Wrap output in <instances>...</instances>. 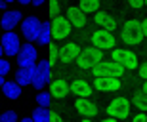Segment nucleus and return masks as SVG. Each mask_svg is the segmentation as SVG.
Here are the masks:
<instances>
[{"instance_id": "f257e3e1", "label": "nucleus", "mask_w": 147, "mask_h": 122, "mask_svg": "<svg viewBox=\"0 0 147 122\" xmlns=\"http://www.w3.org/2000/svg\"><path fill=\"white\" fill-rule=\"evenodd\" d=\"M143 38H145V34L142 31V21H138V19H130V21H126L122 25V31H120V40L128 46H138L142 44Z\"/></svg>"}, {"instance_id": "f03ea898", "label": "nucleus", "mask_w": 147, "mask_h": 122, "mask_svg": "<svg viewBox=\"0 0 147 122\" xmlns=\"http://www.w3.org/2000/svg\"><path fill=\"white\" fill-rule=\"evenodd\" d=\"M99 61H103V50H99L96 46H88V48L80 50V54H78L75 63L80 69H94Z\"/></svg>"}, {"instance_id": "7ed1b4c3", "label": "nucleus", "mask_w": 147, "mask_h": 122, "mask_svg": "<svg viewBox=\"0 0 147 122\" xmlns=\"http://www.w3.org/2000/svg\"><path fill=\"white\" fill-rule=\"evenodd\" d=\"M107 115L117 120H124V118L130 117V111H132V101H128L126 97H115L107 105Z\"/></svg>"}, {"instance_id": "20e7f679", "label": "nucleus", "mask_w": 147, "mask_h": 122, "mask_svg": "<svg viewBox=\"0 0 147 122\" xmlns=\"http://www.w3.org/2000/svg\"><path fill=\"white\" fill-rule=\"evenodd\" d=\"M124 67L117 63V61H99L98 65L92 69L94 76L99 78V76H115V78H120L124 74Z\"/></svg>"}, {"instance_id": "39448f33", "label": "nucleus", "mask_w": 147, "mask_h": 122, "mask_svg": "<svg viewBox=\"0 0 147 122\" xmlns=\"http://www.w3.org/2000/svg\"><path fill=\"white\" fill-rule=\"evenodd\" d=\"M90 42H92V46H96L99 50H115V46H117L115 34L111 31H105V29L94 31L92 36H90Z\"/></svg>"}, {"instance_id": "423d86ee", "label": "nucleus", "mask_w": 147, "mask_h": 122, "mask_svg": "<svg viewBox=\"0 0 147 122\" xmlns=\"http://www.w3.org/2000/svg\"><path fill=\"white\" fill-rule=\"evenodd\" d=\"M50 25H52V38L54 40H65L73 33V25L65 15H55Z\"/></svg>"}, {"instance_id": "0eeeda50", "label": "nucleus", "mask_w": 147, "mask_h": 122, "mask_svg": "<svg viewBox=\"0 0 147 122\" xmlns=\"http://www.w3.org/2000/svg\"><path fill=\"white\" fill-rule=\"evenodd\" d=\"M50 76H52V65H50L48 59L40 61L36 67H34V78H33V86L36 90H42L46 84L50 82Z\"/></svg>"}, {"instance_id": "6e6552de", "label": "nucleus", "mask_w": 147, "mask_h": 122, "mask_svg": "<svg viewBox=\"0 0 147 122\" xmlns=\"http://www.w3.org/2000/svg\"><path fill=\"white\" fill-rule=\"evenodd\" d=\"M40 29H42V21L38 17L31 15V17H25L21 23V31H23V36L33 42V40H38V34H40Z\"/></svg>"}, {"instance_id": "1a4fd4ad", "label": "nucleus", "mask_w": 147, "mask_h": 122, "mask_svg": "<svg viewBox=\"0 0 147 122\" xmlns=\"http://www.w3.org/2000/svg\"><path fill=\"white\" fill-rule=\"evenodd\" d=\"M113 61L120 63L124 69H138V56L126 48H115L113 50Z\"/></svg>"}, {"instance_id": "9d476101", "label": "nucleus", "mask_w": 147, "mask_h": 122, "mask_svg": "<svg viewBox=\"0 0 147 122\" xmlns=\"http://www.w3.org/2000/svg\"><path fill=\"white\" fill-rule=\"evenodd\" d=\"M2 48H4V54L6 56H17L19 54V50H21V44H19V36H17L13 31H8V33H4V36H2Z\"/></svg>"}, {"instance_id": "9b49d317", "label": "nucleus", "mask_w": 147, "mask_h": 122, "mask_svg": "<svg viewBox=\"0 0 147 122\" xmlns=\"http://www.w3.org/2000/svg\"><path fill=\"white\" fill-rule=\"evenodd\" d=\"M17 63L19 67H34L36 65V50L33 44H23L19 54H17Z\"/></svg>"}, {"instance_id": "f8f14e48", "label": "nucleus", "mask_w": 147, "mask_h": 122, "mask_svg": "<svg viewBox=\"0 0 147 122\" xmlns=\"http://www.w3.org/2000/svg\"><path fill=\"white\" fill-rule=\"evenodd\" d=\"M75 107H76V111L80 113L82 117H86V118H94V117H98V105L94 103V101H90L88 97H76L75 101Z\"/></svg>"}, {"instance_id": "ddd939ff", "label": "nucleus", "mask_w": 147, "mask_h": 122, "mask_svg": "<svg viewBox=\"0 0 147 122\" xmlns=\"http://www.w3.org/2000/svg\"><path fill=\"white\" fill-rule=\"evenodd\" d=\"M120 86H122L120 78L115 76H99L94 80V88L99 92H117V90H120Z\"/></svg>"}, {"instance_id": "4468645a", "label": "nucleus", "mask_w": 147, "mask_h": 122, "mask_svg": "<svg viewBox=\"0 0 147 122\" xmlns=\"http://www.w3.org/2000/svg\"><path fill=\"white\" fill-rule=\"evenodd\" d=\"M67 19L73 25V29H82V27H86V23H88L86 13L78 6H69L67 8Z\"/></svg>"}, {"instance_id": "2eb2a0df", "label": "nucleus", "mask_w": 147, "mask_h": 122, "mask_svg": "<svg viewBox=\"0 0 147 122\" xmlns=\"http://www.w3.org/2000/svg\"><path fill=\"white\" fill-rule=\"evenodd\" d=\"M69 90H71V94L76 95V97H90L94 94V88L92 84L88 82V80H82V78H76L69 84Z\"/></svg>"}, {"instance_id": "dca6fc26", "label": "nucleus", "mask_w": 147, "mask_h": 122, "mask_svg": "<svg viewBox=\"0 0 147 122\" xmlns=\"http://www.w3.org/2000/svg\"><path fill=\"white\" fill-rule=\"evenodd\" d=\"M78 54H80V46L76 44V42H67L65 46L59 48V61H63V63H73V61H76Z\"/></svg>"}, {"instance_id": "f3484780", "label": "nucleus", "mask_w": 147, "mask_h": 122, "mask_svg": "<svg viewBox=\"0 0 147 122\" xmlns=\"http://www.w3.org/2000/svg\"><path fill=\"white\" fill-rule=\"evenodd\" d=\"M67 94H71V90H69V84L63 80V78H55L52 80L50 84V95L55 97V99H63Z\"/></svg>"}, {"instance_id": "a211bd4d", "label": "nucleus", "mask_w": 147, "mask_h": 122, "mask_svg": "<svg viewBox=\"0 0 147 122\" xmlns=\"http://www.w3.org/2000/svg\"><path fill=\"white\" fill-rule=\"evenodd\" d=\"M94 21L98 23L101 29H105V31H111V33L117 29V19H115L111 13H107V11H96Z\"/></svg>"}, {"instance_id": "6ab92c4d", "label": "nucleus", "mask_w": 147, "mask_h": 122, "mask_svg": "<svg viewBox=\"0 0 147 122\" xmlns=\"http://www.w3.org/2000/svg\"><path fill=\"white\" fill-rule=\"evenodd\" d=\"M19 21H21V13L17 10H8V11H4V15L0 19V25H2L6 31H11Z\"/></svg>"}, {"instance_id": "aec40b11", "label": "nucleus", "mask_w": 147, "mask_h": 122, "mask_svg": "<svg viewBox=\"0 0 147 122\" xmlns=\"http://www.w3.org/2000/svg\"><path fill=\"white\" fill-rule=\"evenodd\" d=\"M34 67H36V65H34ZM34 67H19V69H17L16 82L19 84V86H29V84H33Z\"/></svg>"}, {"instance_id": "412c9836", "label": "nucleus", "mask_w": 147, "mask_h": 122, "mask_svg": "<svg viewBox=\"0 0 147 122\" xmlns=\"http://www.w3.org/2000/svg\"><path fill=\"white\" fill-rule=\"evenodd\" d=\"M132 105L136 107L138 111L147 113V92L145 90H140V92H136L132 95Z\"/></svg>"}, {"instance_id": "4be33fe9", "label": "nucleus", "mask_w": 147, "mask_h": 122, "mask_svg": "<svg viewBox=\"0 0 147 122\" xmlns=\"http://www.w3.org/2000/svg\"><path fill=\"white\" fill-rule=\"evenodd\" d=\"M2 90L8 99H19V95H21V86L17 82H4Z\"/></svg>"}, {"instance_id": "5701e85b", "label": "nucleus", "mask_w": 147, "mask_h": 122, "mask_svg": "<svg viewBox=\"0 0 147 122\" xmlns=\"http://www.w3.org/2000/svg\"><path fill=\"white\" fill-rule=\"evenodd\" d=\"M78 8L84 13H96V11H99V0H80Z\"/></svg>"}, {"instance_id": "b1692460", "label": "nucleus", "mask_w": 147, "mask_h": 122, "mask_svg": "<svg viewBox=\"0 0 147 122\" xmlns=\"http://www.w3.org/2000/svg\"><path fill=\"white\" fill-rule=\"evenodd\" d=\"M50 36H52V25L50 23H42V29H40V34H38V40L40 44H50Z\"/></svg>"}, {"instance_id": "393cba45", "label": "nucleus", "mask_w": 147, "mask_h": 122, "mask_svg": "<svg viewBox=\"0 0 147 122\" xmlns=\"http://www.w3.org/2000/svg\"><path fill=\"white\" fill-rule=\"evenodd\" d=\"M33 120L34 122H50V111L46 109V107H38V109H34Z\"/></svg>"}, {"instance_id": "a878e982", "label": "nucleus", "mask_w": 147, "mask_h": 122, "mask_svg": "<svg viewBox=\"0 0 147 122\" xmlns=\"http://www.w3.org/2000/svg\"><path fill=\"white\" fill-rule=\"evenodd\" d=\"M57 59H59V48L54 44V42H50V56H48V61L50 65L54 67L55 63H57Z\"/></svg>"}, {"instance_id": "bb28decb", "label": "nucleus", "mask_w": 147, "mask_h": 122, "mask_svg": "<svg viewBox=\"0 0 147 122\" xmlns=\"http://www.w3.org/2000/svg\"><path fill=\"white\" fill-rule=\"evenodd\" d=\"M50 101H52V95H50V92H40V94L36 95L38 107H50Z\"/></svg>"}, {"instance_id": "cd10ccee", "label": "nucleus", "mask_w": 147, "mask_h": 122, "mask_svg": "<svg viewBox=\"0 0 147 122\" xmlns=\"http://www.w3.org/2000/svg\"><path fill=\"white\" fill-rule=\"evenodd\" d=\"M0 122H17V115L13 111H6L2 117H0Z\"/></svg>"}, {"instance_id": "c85d7f7f", "label": "nucleus", "mask_w": 147, "mask_h": 122, "mask_svg": "<svg viewBox=\"0 0 147 122\" xmlns=\"http://www.w3.org/2000/svg\"><path fill=\"white\" fill-rule=\"evenodd\" d=\"M50 15H59V0H50Z\"/></svg>"}, {"instance_id": "c756f323", "label": "nucleus", "mask_w": 147, "mask_h": 122, "mask_svg": "<svg viewBox=\"0 0 147 122\" xmlns=\"http://www.w3.org/2000/svg\"><path fill=\"white\" fill-rule=\"evenodd\" d=\"M10 69H11L10 61H4L2 57H0V74H2V76H4V74H8V72H10Z\"/></svg>"}, {"instance_id": "7c9ffc66", "label": "nucleus", "mask_w": 147, "mask_h": 122, "mask_svg": "<svg viewBox=\"0 0 147 122\" xmlns=\"http://www.w3.org/2000/svg\"><path fill=\"white\" fill-rule=\"evenodd\" d=\"M138 72H140V76H142V78L147 80V61H143L142 67H138Z\"/></svg>"}, {"instance_id": "2f4dec72", "label": "nucleus", "mask_w": 147, "mask_h": 122, "mask_svg": "<svg viewBox=\"0 0 147 122\" xmlns=\"http://www.w3.org/2000/svg\"><path fill=\"white\" fill-rule=\"evenodd\" d=\"M128 4H130L132 8H143V6H145V0H128Z\"/></svg>"}, {"instance_id": "473e14b6", "label": "nucleus", "mask_w": 147, "mask_h": 122, "mask_svg": "<svg viewBox=\"0 0 147 122\" xmlns=\"http://www.w3.org/2000/svg\"><path fill=\"white\" fill-rule=\"evenodd\" d=\"M132 122H147V117H145V113H142V111H140V113L136 115V117L132 118Z\"/></svg>"}, {"instance_id": "72a5a7b5", "label": "nucleus", "mask_w": 147, "mask_h": 122, "mask_svg": "<svg viewBox=\"0 0 147 122\" xmlns=\"http://www.w3.org/2000/svg\"><path fill=\"white\" fill-rule=\"evenodd\" d=\"M50 122H63V118L57 115V113H54V111H50Z\"/></svg>"}, {"instance_id": "f704fd0d", "label": "nucleus", "mask_w": 147, "mask_h": 122, "mask_svg": "<svg viewBox=\"0 0 147 122\" xmlns=\"http://www.w3.org/2000/svg\"><path fill=\"white\" fill-rule=\"evenodd\" d=\"M142 31H143V34H145V38H147V19L142 21Z\"/></svg>"}, {"instance_id": "c9c22d12", "label": "nucleus", "mask_w": 147, "mask_h": 122, "mask_svg": "<svg viewBox=\"0 0 147 122\" xmlns=\"http://www.w3.org/2000/svg\"><path fill=\"white\" fill-rule=\"evenodd\" d=\"M99 122H117V118H113V117H109V118H103V120H99Z\"/></svg>"}, {"instance_id": "e433bc0d", "label": "nucleus", "mask_w": 147, "mask_h": 122, "mask_svg": "<svg viewBox=\"0 0 147 122\" xmlns=\"http://www.w3.org/2000/svg\"><path fill=\"white\" fill-rule=\"evenodd\" d=\"M44 2H46V0H33V4H34V6H42Z\"/></svg>"}, {"instance_id": "4c0bfd02", "label": "nucleus", "mask_w": 147, "mask_h": 122, "mask_svg": "<svg viewBox=\"0 0 147 122\" xmlns=\"http://www.w3.org/2000/svg\"><path fill=\"white\" fill-rule=\"evenodd\" d=\"M17 2H21V4H31L33 0H17Z\"/></svg>"}, {"instance_id": "58836bf2", "label": "nucleus", "mask_w": 147, "mask_h": 122, "mask_svg": "<svg viewBox=\"0 0 147 122\" xmlns=\"http://www.w3.org/2000/svg\"><path fill=\"white\" fill-rule=\"evenodd\" d=\"M4 6H6V0H0V10H4Z\"/></svg>"}, {"instance_id": "ea45409f", "label": "nucleus", "mask_w": 147, "mask_h": 122, "mask_svg": "<svg viewBox=\"0 0 147 122\" xmlns=\"http://www.w3.org/2000/svg\"><path fill=\"white\" fill-rule=\"evenodd\" d=\"M2 86H4V76L0 74V88H2Z\"/></svg>"}, {"instance_id": "a19ab883", "label": "nucleus", "mask_w": 147, "mask_h": 122, "mask_svg": "<svg viewBox=\"0 0 147 122\" xmlns=\"http://www.w3.org/2000/svg\"><path fill=\"white\" fill-rule=\"evenodd\" d=\"M80 122H92V118H86V117H84V118H82Z\"/></svg>"}, {"instance_id": "79ce46f5", "label": "nucleus", "mask_w": 147, "mask_h": 122, "mask_svg": "<svg viewBox=\"0 0 147 122\" xmlns=\"http://www.w3.org/2000/svg\"><path fill=\"white\" fill-rule=\"evenodd\" d=\"M21 122H34V120H33V118H23Z\"/></svg>"}, {"instance_id": "37998d69", "label": "nucleus", "mask_w": 147, "mask_h": 122, "mask_svg": "<svg viewBox=\"0 0 147 122\" xmlns=\"http://www.w3.org/2000/svg\"><path fill=\"white\" fill-rule=\"evenodd\" d=\"M143 90H145V92H147V80H145V84H143Z\"/></svg>"}, {"instance_id": "c03bdc74", "label": "nucleus", "mask_w": 147, "mask_h": 122, "mask_svg": "<svg viewBox=\"0 0 147 122\" xmlns=\"http://www.w3.org/2000/svg\"><path fill=\"white\" fill-rule=\"evenodd\" d=\"M2 52H4V48H2V44H0V56H2Z\"/></svg>"}, {"instance_id": "a18cd8bd", "label": "nucleus", "mask_w": 147, "mask_h": 122, "mask_svg": "<svg viewBox=\"0 0 147 122\" xmlns=\"http://www.w3.org/2000/svg\"><path fill=\"white\" fill-rule=\"evenodd\" d=\"M6 2H17V0H6Z\"/></svg>"}, {"instance_id": "49530a36", "label": "nucleus", "mask_w": 147, "mask_h": 122, "mask_svg": "<svg viewBox=\"0 0 147 122\" xmlns=\"http://www.w3.org/2000/svg\"><path fill=\"white\" fill-rule=\"evenodd\" d=\"M145 8H147V0H145Z\"/></svg>"}]
</instances>
